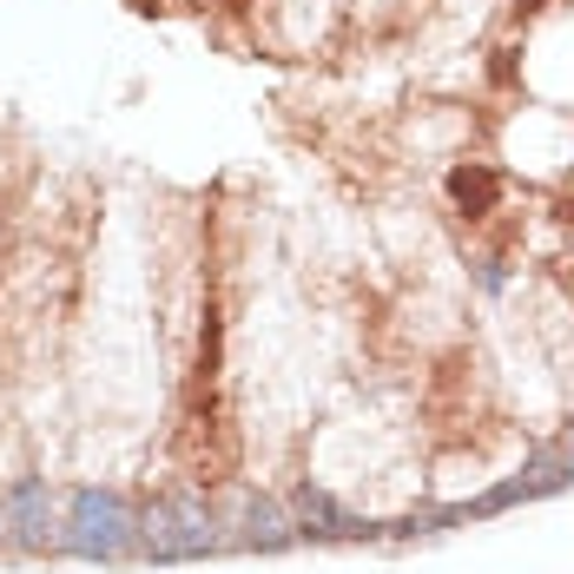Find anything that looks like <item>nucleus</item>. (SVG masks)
I'll use <instances>...</instances> for the list:
<instances>
[{
	"label": "nucleus",
	"instance_id": "f257e3e1",
	"mask_svg": "<svg viewBox=\"0 0 574 574\" xmlns=\"http://www.w3.org/2000/svg\"><path fill=\"white\" fill-rule=\"evenodd\" d=\"M73 522H79V548H100V554H119L132 535H126V509L113 496H79L73 502Z\"/></svg>",
	"mask_w": 574,
	"mask_h": 574
},
{
	"label": "nucleus",
	"instance_id": "f03ea898",
	"mask_svg": "<svg viewBox=\"0 0 574 574\" xmlns=\"http://www.w3.org/2000/svg\"><path fill=\"white\" fill-rule=\"evenodd\" d=\"M449 199H456L469 218H482L488 205L502 199V179L488 173V166H456V173H449Z\"/></svg>",
	"mask_w": 574,
	"mask_h": 574
},
{
	"label": "nucleus",
	"instance_id": "7ed1b4c3",
	"mask_svg": "<svg viewBox=\"0 0 574 574\" xmlns=\"http://www.w3.org/2000/svg\"><path fill=\"white\" fill-rule=\"evenodd\" d=\"M297 522H317V535H350L344 509L323 496V488H297Z\"/></svg>",
	"mask_w": 574,
	"mask_h": 574
}]
</instances>
